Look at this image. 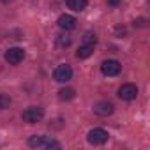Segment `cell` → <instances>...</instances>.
<instances>
[{
  "mask_svg": "<svg viewBox=\"0 0 150 150\" xmlns=\"http://www.w3.org/2000/svg\"><path fill=\"white\" fill-rule=\"evenodd\" d=\"M113 110H115V106L108 101H99V103L94 104V113L99 115V117H108V115L113 113Z\"/></svg>",
  "mask_w": 150,
  "mask_h": 150,
  "instance_id": "cell-8",
  "label": "cell"
},
{
  "mask_svg": "<svg viewBox=\"0 0 150 150\" xmlns=\"http://www.w3.org/2000/svg\"><path fill=\"white\" fill-rule=\"evenodd\" d=\"M108 4H110V6H118L120 0H108Z\"/></svg>",
  "mask_w": 150,
  "mask_h": 150,
  "instance_id": "cell-16",
  "label": "cell"
},
{
  "mask_svg": "<svg viewBox=\"0 0 150 150\" xmlns=\"http://www.w3.org/2000/svg\"><path fill=\"white\" fill-rule=\"evenodd\" d=\"M57 44H58L60 48H67V46L71 44V37H67V35H58V37H57Z\"/></svg>",
  "mask_w": 150,
  "mask_h": 150,
  "instance_id": "cell-15",
  "label": "cell"
},
{
  "mask_svg": "<svg viewBox=\"0 0 150 150\" xmlns=\"http://www.w3.org/2000/svg\"><path fill=\"white\" fill-rule=\"evenodd\" d=\"M42 117H44V110L39 108V106H30L21 113V118L27 124H37V122L42 120Z\"/></svg>",
  "mask_w": 150,
  "mask_h": 150,
  "instance_id": "cell-2",
  "label": "cell"
},
{
  "mask_svg": "<svg viewBox=\"0 0 150 150\" xmlns=\"http://www.w3.org/2000/svg\"><path fill=\"white\" fill-rule=\"evenodd\" d=\"M11 106V97L7 94H0V110H6Z\"/></svg>",
  "mask_w": 150,
  "mask_h": 150,
  "instance_id": "cell-14",
  "label": "cell"
},
{
  "mask_svg": "<svg viewBox=\"0 0 150 150\" xmlns=\"http://www.w3.org/2000/svg\"><path fill=\"white\" fill-rule=\"evenodd\" d=\"M92 53H94V46L92 44H81L78 48V51H76V57L78 58H88Z\"/></svg>",
  "mask_w": 150,
  "mask_h": 150,
  "instance_id": "cell-11",
  "label": "cell"
},
{
  "mask_svg": "<svg viewBox=\"0 0 150 150\" xmlns=\"http://www.w3.org/2000/svg\"><path fill=\"white\" fill-rule=\"evenodd\" d=\"M120 71H122V65H120L118 60H104L101 64V72L104 74V76H110V78L111 76H118Z\"/></svg>",
  "mask_w": 150,
  "mask_h": 150,
  "instance_id": "cell-4",
  "label": "cell"
},
{
  "mask_svg": "<svg viewBox=\"0 0 150 150\" xmlns=\"http://www.w3.org/2000/svg\"><path fill=\"white\" fill-rule=\"evenodd\" d=\"M28 145L32 146V148H60V143L57 141V139H53V138H50V136H30V139H28Z\"/></svg>",
  "mask_w": 150,
  "mask_h": 150,
  "instance_id": "cell-1",
  "label": "cell"
},
{
  "mask_svg": "<svg viewBox=\"0 0 150 150\" xmlns=\"http://www.w3.org/2000/svg\"><path fill=\"white\" fill-rule=\"evenodd\" d=\"M23 58H25V51H23L21 48H18V46L9 48V50L6 51V60H7L11 65H18L20 62H23Z\"/></svg>",
  "mask_w": 150,
  "mask_h": 150,
  "instance_id": "cell-6",
  "label": "cell"
},
{
  "mask_svg": "<svg viewBox=\"0 0 150 150\" xmlns=\"http://www.w3.org/2000/svg\"><path fill=\"white\" fill-rule=\"evenodd\" d=\"M136 96H138V87L132 83H125L118 88V97L122 101H132L136 99Z\"/></svg>",
  "mask_w": 150,
  "mask_h": 150,
  "instance_id": "cell-7",
  "label": "cell"
},
{
  "mask_svg": "<svg viewBox=\"0 0 150 150\" xmlns=\"http://www.w3.org/2000/svg\"><path fill=\"white\" fill-rule=\"evenodd\" d=\"M57 23H58V27L62 30H72L74 27H76V20H74L71 14H62Z\"/></svg>",
  "mask_w": 150,
  "mask_h": 150,
  "instance_id": "cell-9",
  "label": "cell"
},
{
  "mask_svg": "<svg viewBox=\"0 0 150 150\" xmlns=\"http://www.w3.org/2000/svg\"><path fill=\"white\" fill-rule=\"evenodd\" d=\"M0 2H6V4H7V2H11V0H0Z\"/></svg>",
  "mask_w": 150,
  "mask_h": 150,
  "instance_id": "cell-17",
  "label": "cell"
},
{
  "mask_svg": "<svg viewBox=\"0 0 150 150\" xmlns=\"http://www.w3.org/2000/svg\"><path fill=\"white\" fill-rule=\"evenodd\" d=\"M53 78H55V81H58V83L69 81V80L72 78V69H71V65H69V64H60V65L55 69V72H53Z\"/></svg>",
  "mask_w": 150,
  "mask_h": 150,
  "instance_id": "cell-5",
  "label": "cell"
},
{
  "mask_svg": "<svg viewBox=\"0 0 150 150\" xmlns=\"http://www.w3.org/2000/svg\"><path fill=\"white\" fill-rule=\"evenodd\" d=\"M108 138H110L108 131H104V129H101V127L92 129V131H88V134H87V139H88L90 145H103V143L108 141Z\"/></svg>",
  "mask_w": 150,
  "mask_h": 150,
  "instance_id": "cell-3",
  "label": "cell"
},
{
  "mask_svg": "<svg viewBox=\"0 0 150 150\" xmlns=\"http://www.w3.org/2000/svg\"><path fill=\"white\" fill-rule=\"evenodd\" d=\"M65 2H67L69 9H72V11H76V13H80V11H83V9L87 7V4H88V0H65Z\"/></svg>",
  "mask_w": 150,
  "mask_h": 150,
  "instance_id": "cell-10",
  "label": "cell"
},
{
  "mask_svg": "<svg viewBox=\"0 0 150 150\" xmlns=\"http://www.w3.org/2000/svg\"><path fill=\"white\" fill-rule=\"evenodd\" d=\"M74 96H76V92H74V88H62V90H58V99L60 101H71V99H74Z\"/></svg>",
  "mask_w": 150,
  "mask_h": 150,
  "instance_id": "cell-12",
  "label": "cell"
},
{
  "mask_svg": "<svg viewBox=\"0 0 150 150\" xmlns=\"http://www.w3.org/2000/svg\"><path fill=\"white\" fill-rule=\"evenodd\" d=\"M96 42H97V35H96L94 32H87L85 37H83V44H92V46H96Z\"/></svg>",
  "mask_w": 150,
  "mask_h": 150,
  "instance_id": "cell-13",
  "label": "cell"
}]
</instances>
